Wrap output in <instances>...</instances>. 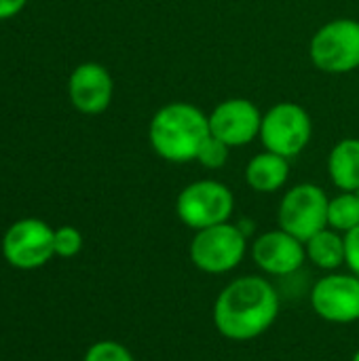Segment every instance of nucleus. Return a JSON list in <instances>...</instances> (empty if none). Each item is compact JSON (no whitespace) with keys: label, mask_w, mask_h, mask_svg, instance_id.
Returning a JSON list of instances; mask_svg holds the SVG:
<instances>
[{"label":"nucleus","mask_w":359,"mask_h":361,"mask_svg":"<svg viewBox=\"0 0 359 361\" xmlns=\"http://www.w3.org/2000/svg\"><path fill=\"white\" fill-rule=\"evenodd\" d=\"M279 315V294L273 283L258 275L231 281L214 302V326L220 336L248 343L271 330Z\"/></svg>","instance_id":"1"},{"label":"nucleus","mask_w":359,"mask_h":361,"mask_svg":"<svg viewBox=\"0 0 359 361\" xmlns=\"http://www.w3.org/2000/svg\"><path fill=\"white\" fill-rule=\"evenodd\" d=\"M209 135L207 114L188 102H171L159 108L148 125V140L154 154L169 163L197 161Z\"/></svg>","instance_id":"2"},{"label":"nucleus","mask_w":359,"mask_h":361,"mask_svg":"<svg viewBox=\"0 0 359 361\" xmlns=\"http://www.w3.org/2000/svg\"><path fill=\"white\" fill-rule=\"evenodd\" d=\"M248 252V237L241 226L222 222L195 231L188 247L190 262L207 275H224L235 271Z\"/></svg>","instance_id":"3"},{"label":"nucleus","mask_w":359,"mask_h":361,"mask_svg":"<svg viewBox=\"0 0 359 361\" xmlns=\"http://www.w3.org/2000/svg\"><path fill=\"white\" fill-rule=\"evenodd\" d=\"M235 209L233 190L218 180H197L184 186L176 199L180 222L193 231L229 222Z\"/></svg>","instance_id":"4"},{"label":"nucleus","mask_w":359,"mask_h":361,"mask_svg":"<svg viewBox=\"0 0 359 361\" xmlns=\"http://www.w3.org/2000/svg\"><path fill=\"white\" fill-rule=\"evenodd\" d=\"M309 57L328 74H347L359 68V21L341 17L324 23L311 38Z\"/></svg>","instance_id":"5"},{"label":"nucleus","mask_w":359,"mask_h":361,"mask_svg":"<svg viewBox=\"0 0 359 361\" xmlns=\"http://www.w3.org/2000/svg\"><path fill=\"white\" fill-rule=\"evenodd\" d=\"M311 116L300 104L279 102L262 114L260 140L269 152L286 159L298 157L311 142Z\"/></svg>","instance_id":"6"},{"label":"nucleus","mask_w":359,"mask_h":361,"mask_svg":"<svg viewBox=\"0 0 359 361\" xmlns=\"http://www.w3.org/2000/svg\"><path fill=\"white\" fill-rule=\"evenodd\" d=\"M328 195L317 184L292 186L279 203V228L307 243L313 235L328 228Z\"/></svg>","instance_id":"7"},{"label":"nucleus","mask_w":359,"mask_h":361,"mask_svg":"<svg viewBox=\"0 0 359 361\" xmlns=\"http://www.w3.org/2000/svg\"><path fill=\"white\" fill-rule=\"evenodd\" d=\"M2 256L15 269H40L55 256V231L38 218L17 220L2 237Z\"/></svg>","instance_id":"8"},{"label":"nucleus","mask_w":359,"mask_h":361,"mask_svg":"<svg viewBox=\"0 0 359 361\" xmlns=\"http://www.w3.org/2000/svg\"><path fill=\"white\" fill-rule=\"evenodd\" d=\"M311 307L328 324L359 322V275L330 273L311 290Z\"/></svg>","instance_id":"9"},{"label":"nucleus","mask_w":359,"mask_h":361,"mask_svg":"<svg viewBox=\"0 0 359 361\" xmlns=\"http://www.w3.org/2000/svg\"><path fill=\"white\" fill-rule=\"evenodd\" d=\"M209 131L226 146H245L260 135L262 112L245 97H231L220 102L209 114Z\"/></svg>","instance_id":"10"},{"label":"nucleus","mask_w":359,"mask_h":361,"mask_svg":"<svg viewBox=\"0 0 359 361\" xmlns=\"http://www.w3.org/2000/svg\"><path fill=\"white\" fill-rule=\"evenodd\" d=\"M252 258L256 267L273 277H288L307 262L305 241L286 233L284 228L267 231L252 243Z\"/></svg>","instance_id":"11"},{"label":"nucleus","mask_w":359,"mask_h":361,"mask_svg":"<svg viewBox=\"0 0 359 361\" xmlns=\"http://www.w3.org/2000/svg\"><path fill=\"white\" fill-rule=\"evenodd\" d=\"M114 93V82L110 72L95 61H85L76 66L68 80V95L72 106L83 114L104 112Z\"/></svg>","instance_id":"12"},{"label":"nucleus","mask_w":359,"mask_h":361,"mask_svg":"<svg viewBox=\"0 0 359 361\" xmlns=\"http://www.w3.org/2000/svg\"><path fill=\"white\" fill-rule=\"evenodd\" d=\"M290 178V159L275 152H260L250 159L245 167V182L256 192H277Z\"/></svg>","instance_id":"13"},{"label":"nucleus","mask_w":359,"mask_h":361,"mask_svg":"<svg viewBox=\"0 0 359 361\" xmlns=\"http://www.w3.org/2000/svg\"><path fill=\"white\" fill-rule=\"evenodd\" d=\"M330 180L341 192H359V140L345 137L330 150L328 157Z\"/></svg>","instance_id":"14"},{"label":"nucleus","mask_w":359,"mask_h":361,"mask_svg":"<svg viewBox=\"0 0 359 361\" xmlns=\"http://www.w3.org/2000/svg\"><path fill=\"white\" fill-rule=\"evenodd\" d=\"M307 260L328 273L339 271L345 264V235L334 228H324L307 243Z\"/></svg>","instance_id":"15"},{"label":"nucleus","mask_w":359,"mask_h":361,"mask_svg":"<svg viewBox=\"0 0 359 361\" xmlns=\"http://www.w3.org/2000/svg\"><path fill=\"white\" fill-rule=\"evenodd\" d=\"M328 226L347 235L359 226V192H341L328 203Z\"/></svg>","instance_id":"16"},{"label":"nucleus","mask_w":359,"mask_h":361,"mask_svg":"<svg viewBox=\"0 0 359 361\" xmlns=\"http://www.w3.org/2000/svg\"><path fill=\"white\" fill-rule=\"evenodd\" d=\"M85 361H135L129 349L116 341H99L89 347Z\"/></svg>","instance_id":"17"},{"label":"nucleus","mask_w":359,"mask_h":361,"mask_svg":"<svg viewBox=\"0 0 359 361\" xmlns=\"http://www.w3.org/2000/svg\"><path fill=\"white\" fill-rule=\"evenodd\" d=\"M229 150H231V146H226L222 140L209 135V137L205 140V144L201 146L197 161H199L203 167H207V169H220V167H224L226 161H229Z\"/></svg>","instance_id":"18"},{"label":"nucleus","mask_w":359,"mask_h":361,"mask_svg":"<svg viewBox=\"0 0 359 361\" xmlns=\"http://www.w3.org/2000/svg\"><path fill=\"white\" fill-rule=\"evenodd\" d=\"M83 250V235L74 226L55 228V256L72 258Z\"/></svg>","instance_id":"19"},{"label":"nucleus","mask_w":359,"mask_h":361,"mask_svg":"<svg viewBox=\"0 0 359 361\" xmlns=\"http://www.w3.org/2000/svg\"><path fill=\"white\" fill-rule=\"evenodd\" d=\"M345 264L351 273L359 275V226L345 235Z\"/></svg>","instance_id":"20"},{"label":"nucleus","mask_w":359,"mask_h":361,"mask_svg":"<svg viewBox=\"0 0 359 361\" xmlns=\"http://www.w3.org/2000/svg\"><path fill=\"white\" fill-rule=\"evenodd\" d=\"M25 4L28 0H0V21L19 15L25 8Z\"/></svg>","instance_id":"21"},{"label":"nucleus","mask_w":359,"mask_h":361,"mask_svg":"<svg viewBox=\"0 0 359 361\" xmlns=\"http://www.w3.org/2000/svg\"><path fill=\"white\" fill-rule=\"evenodd\" d=\"M351 361H359V349L355 351V355H353V360H351Z\"/></svg>","instance_id":"22"}]
</instances>
